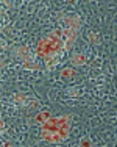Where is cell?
<instances>
[{"label":"cell","instance_id":"cell-1","mask_svg":"<svg viewBox=\"0 0 117 147\" xmlns=\"http://www.w3.org/2000/svg\"><path fill=\"white\" fill-rule=\"evenodd\" d=\"M70 131V116H61L58 117V135L61 139H66Z\"/></svg>","mask_w":117,"mask_h":147},{"label":"cell","instance_id":"cell-2","mask_svg":"<svg viewBox=\"0 0 117 147\" xmlns=\"http://www.w3.org/2000/svg\"><path fill=\"white\" fill-rule=\"evenodd\" d=\"M37 55L42 58L49 57V55H53L51 53V49H50V41L47 38L39 39V42H37Z\"/></svg>","mask_w":117,"mask_h":147},{"label":"cell","instance_id":"cell-3","mask_svg":"<svg viewBox=\"0 0 117 147\" xmlns=\"http://www.w3.org/2000/svg\"><path fill=\"white\" fill-rule=\"evenodd\" d=\"M66 22H67V28L78 31L81 28V19L78 16H69L66 17Z\"/></svg>","mask_w":117,"mask_h":147},{"label":"cell","instance_id":"cell-4","mask_svg":"<svg viewBox=\"0 0 117 147\" xmlns=\"http://www.w3.org/2000/svg\"><path fill=\"white\" fill-rule=\"evenodd\" d=\"M41 125L44 131H58V117H50Z\"/></svg>","mask_w":117,"mask_h":147},{"label":"cell","instance_id":"cell-5","mask_svg":"<svg viewBox=\"0 0 117 147\" xmlns=\"http://www.w3.org/2000/svg\"><path fill=\"white\" fill-rule=\"evenodd\" d=\"M42 139L47 142H51V144H56V142L61 141L60 135L56 131H44V130H42Z\"/></svg>","mask_w":117,"mask_h":147},{"label":"cell","instance_id":"cell-6","mask_svg":"<svg viewBox=\"0 0 117 147\" xmlns=\"http://www.w3.org/2000/svg\"><path fill=\"white\" fill-rule=\"evenodd\" d=\"M61 38H64L66 42H74L77 39V31L70 30V28H64V30H61Z\"/></svg>","mask_w":117,"mask_h":147},{"label":"cell","instance_id":"cell-7","mask_svg":"<svg viewBox=\"0 0 117 147\" xmlns=\"http://www.w3.org/2000/svg\"><path fill=\"white\" fill-rule=\"evenodd\" d=\"M16 55L19 58H22L23 61H30V58H31V53H30V49L27 47H19L16 50Z\"/></svg>","mask_w":117,"mask_h":147},{"label":"cell","instance_id":"cell-8","mask_svg":"<svg viewBox=\"0 0 117 147\" xmlns=\"http://www.w3.org/2000/svg\"><path fill=\"white\" fill-rule=\"evenodd\" d=\"M70 61L74 66H83V64H86V57L83 53H75V55H72Z\"/></svg>","mask_w":117,"mask_h":147},{"label":"cell","instance_id":"cell-9","mask_svg":"<svg viewBox=\"0 0 117 147\" xmlns=\"http://www.w3.org/2000/svg\"><path fill=\"white\" fill-rule=\"evenodd\" d=\"M51 117V113L50 111H39V113L36 114V117H34V121L37 122V124H44V122L47 121V119Z\"/></svg>","mask_w":117,"mask_h":147},{"label":"cell","instance_id":"cell-10","mask_svg":"<svg viewBox=\"0 0 117 147\" xmlns=\"http://www.w3.org/2000/svg\"><path fill=\"white\" fill-rule=\"evenodd\" d=\"M14 102L19 103V105H23V103L28 102V97H27L25 94H22V92H17V94H14Z\"/></svg>","mask_w":117,"mask_h":147},{"label":"cell","instance_id":"cell-11","mask_svg":"<svg viewBox=\"0 0 117 147\" xmlns=\"http://www.w3.org/2000/svg\"><path fill=\"white\" fill-rule=\"evenodd\" d=\"M74 75H75V71H74V69H67V67H66V69H63V71H61V77H63L64 80H70Z\"/></svg>","mask_w":117,"mask_h":147},{"label":"cell","instance_id":"cell-12","mask_svg":"<svg viewBox=\"0 0 117 147\" xmlns=\"http://www.w3.org/2000/svg\"><path fill=\"white\" fill-rule=\"evenodd\" d=\"M49 41H60L61 39V30H55V31H50L49 36H47Z\"/></svg>","mask_w":117,"mask_h":147},{"label":"cell","instance_id":"cell-13","mask_svg":"<svg viewBox=\"0 0 117 147\" xmlns=\"http://www.w3.org/2000/svg\"><path fill=\"white\" fill-rule=\"evenodd\" d=\"M80 147H92V142H91V139H89V138H84V139H81V142H80Z\"/></svg>","mask_w":117,"mask_h":147},{"label":"cell","instance_id":"cell-14","mask_svg":"<svg viewBox=\"0 0 117 147\" xmlns=\"http://www.w3.org/2000/svg\"><path fill=\"white\" fill-rule=\"evenodd\" d=\"M89 41H91V42H94V44H98V34L97 33H91L89 34Z\"/></svg>","mask_w":117,"mask_h":147},{"label":"cell","instance_id":"cell-15","mask_svg":"<svg viewBox=\"0 0 117 147\" xmlns=\"http://www.w3.org/2000/svg\"><path fill=\"white\" fill-rule=\"evenodd\" d=\"M25 66L27 69H37V64H34V63H31V59H30V61H25Z\"/></svg>","mask_w":117,"mask_h":147},{"label":"cell","instance_id":"cell-16","mask_svg":"<svg viewBox=\"0 0 117 147\" xmlns=\"http://www.w3.org/2000/svg\"><path fill=\"white\" fill-rule=\"evenodd\" d=\"M28 105H30V108H36L37 107V102H36V100H33V102H30Z\"/></svg>","mask_w":117,"mask_h":147},{"label":"cell","instance_id":"cell-17","mask_svg":"<svg viewBox=\"0 0 117 147\" xmlns=\"http://www.w3.org/2000/svg\"><path fill=\"white\" fill-rule=\"evenodd\" d=\"M3 128H5V122H3L2 119H0V130H3Z\"/></svg>","mask_w":117,"mask_h":147},{"label":"cell","instance_id":"cell-18","mask_svg":"<svg viewBox=\"0 0 117 147\" xmlns=\"http://www.w3.org/2000/svg\"><path fill=\"white\" fill-rule=\"evenodd\" d=\"M0 47H3V49L6 47V42H5V41H0Z\"/></svg>","mask_w":117,"mask_h":147},{"label":"cell","instance_id":"cell-19","mask_svg":"<svg viewBox=\"0 0 117 147\" xmlns=\"http://www.w3.org/2000/svg\"><path fill=\"white\" fill-rule=\"evenodd\" d=\"M3 66H5V61H3V59H2V58H0V69H2V67H3Z\"/></svg>","mask_w":117,"mask_h":147}]
</instances>
